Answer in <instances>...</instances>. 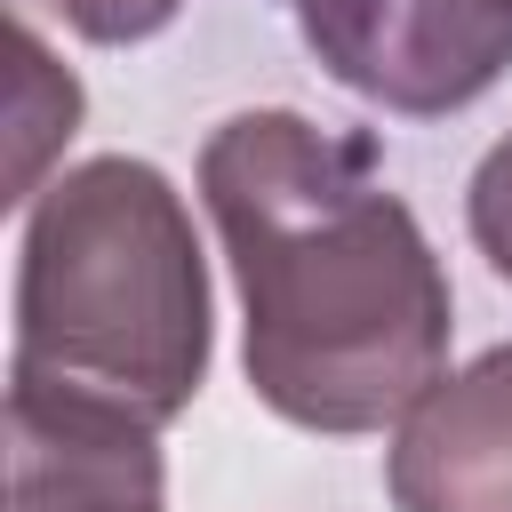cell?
Masks as SVG:
<instances>
[{
  "mask_svg": "<svg viewBox=\"0 0 512 512\" xmlns=\"http://www.w3.org/2000/svg\"><path fill=\"white\" fill-rule=\"evenodd\" d=\"M464 232H472V248L488 256V272L512 280V136L480 152V168H472V184H464Z\"/></svg>",
  "mask_w": 512,
  "mask_h": 512,
  "instance_id": "obj_8",
  "label": "cell"
},
{
  "mask_svg": "<svg viewBox=\"0 0 512 512\" xmlns=\"http://www.w3.org/2000/svg\"><path fill=\"white\" fill-rule=\"evenodd\" d=\"M16 8H48L88 48H136V40H160L184 16V0H16Z\"/></svg>",
  "mask_w": 512,
  "mask_h": 512,
  "instance_id": "obj_7",
  "label": "cell"
},
{
  "mask_svg": "<svg viewBox=\"0 0 512 512\" xmlns=\"http://www.w3.org/2000/svg\"><path fill=\"white\" fill-rule=\"evenodd\" d=\"M280 8H288V0H280Z\"/></svg>",
  "mask_w": 512,
  "mask_h": 512,
  "instance_id": "obj_9",
  "label": "cell"
},
{
  "mask_svg": "<svg viewBox=\"0 0 512 512\" xmlns=\"http://www.w3.org/2000/svg\"><path fill=\"white\" fill-rule=\"evenodd\" d=\"M200 200L240 288L248 392L280 424L360 440L448 376L456 288L368 136L296 104L232 112L200 144Z\"/></svg>",
  "mask_w": 512,
  "mask_h": 512,
  "instance_id": "obj_1",
  "label": "cell"
},
{
  "mask_svg": "<svg viewBox=\"0 0 512 512\" xmlns=\"http://www.w3.org/2000/svg\"><path fill=\"white\" fill-rule=\"evenodd\" d=\"M392 512H512V344L448 368L384 448Z\"/></svg>",
  "mask_w": 512,
  "mask_h": 512,
  "instance_id": "obj_4",
  "label": "cell"
},
{
  "mask_svg": "<svg viewBox=\"0 0 512 512\" xmlns=\"http://www.w3.org/2000/svg\"><path fill=\"white\" fill-rule=\"evenodd\" d=\"M336 88L392 120H448L512 72V0H288Z\"/></svg>",
  "mask_w": 512,
  "mask_h": 512,
  "instance_id": "obj_3",
  "label": "cell"
},
{
  "mask_svg": "<svg viewBox=\"0 0 512 512\" xmlns=\"http://www.w3.org/2000/svg\"><path fill=\"white\" fill-rule=\"evenodd\" d=\"M8 128H16V152H8V208H32L48 192V160L56 144H72L80 128V80L56 64V48L40 40V24L16 8V80H8Z\"/></svg>",
  "mask_w": 512,
  "mask_h": 512,
  "instance_id": "obj_6",
  "label": "cell"
},
{
  "mask_svg": "<svg viewBox=\"0 0 512 512\" xmlns=\"http://www.w3.org/2000/svg\"><path fill=\"white\" fill-rule=\"evenodd\" d=\"M216 352L208 256L184 192L128 152L56 168L24 208L8 392L120 408L168 432Z\"/></svg>",
  "mask_w": 512,
  "mask_h": 512,
  "instance_id": "obj_2",
  "label": "cell"
},
{
  "mask_svg": "<svg viewBox=\"0 0 512 512\" xmlns=\"http://www.w3.org/2000/svg\"><path fill=\"white\" fill-rule=\"evenodd\" d=\"M8 512H168L160 432L120 408L8 392Z\"/></svg>",
  "mask_w": 512,
  "mask_h": 512,
  "instance_id": "obj_5",
  "label": "cell"
}]
</instances>
